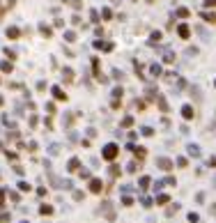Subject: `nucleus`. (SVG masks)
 I'll list each match as a JSON object with an SVG mask.
<instances>
[{
  "label": "nucleus",
  "instance_id": "f257e3e1",
  "mask_svg": "<svg viewBox=\"0 0 216 223\" xmlns=\"http://www.w3.org/2000/svg\"><path fill=\"white\" fill-rule=\"evenodd\" d=\"M101 154H104V159L113 161L115 157H117V145H115V143H108V145L104 147V152H101Z\"/></svg>",
  "mask_w": 216,
  "mask_h": 223
},
{
  "label": "nucleus",
  "instance_id": "f03ea898",
  "mask_svg": "<svg viewBox=\"0 0 216 223\" xmlns=\"http://www.w3.org/2000/svg\"><path fill=\"white\" fill-rule=\"evenodd\" d=\"M156 166H159V168H163V170H170V168H173V163H170V159H166V157L156 159Z\"/></svg>",
  "mask_w": 216,
  "mask_h": 223
},
{
  "label": "nucleus",
  "instance_id": "7ed1b4c3",
  "mask_svg": "<svg viewBox=\"0 0 216 223\" xmlns=\"http://www.w3.org/2000/svg\"><path fill=\"white\" fill-rule=\"evenodd\" d=\"M101 189H104L101 180H92V182H90V191L92 193H101Z\"/></svg>",
  "mask_w": 216,
  "mask_h": 223
},
{
  "label": "nucleus",
  "instance_id": "20e7f679",
  "mask_svg": "<svg viewBox=\"0 0 216 223\" xmlns=\"http://www.w3.org/2000/svg\"><path fill=\"white\" fill-rule=\"evenodd\" d=\"M177 32H179V37H182V39H186V37L191 35V30H188V26H184V23H182V26L177 28Z\"/></svg>",
  "mask_w": 216,
  "mask_h": 223
},
{
  "label": "nucleus",
  "instance_id": "39448f33",
  "mask_svg": "<svg viewBox=\"0 0 216 223\" xmlns=\"http://www.w3.org/2000/svg\"><path fill=\"white\" fill-rule=\"evenodd\" d=\"M62 78H64V81H67V83H69V81H71V78H74V71H71V69H69V67H64V71H62Z\"/></svg>",
  "mask_w": 216,
  "mask_h": 223
},
{
  "label": "nucleus",
  "instance_id": "423d86ee",
  "mask_svg": "<svg viewBox=\"0 0 216 223\" xmlns=\"http://www.w3.org/2000/svg\"><path fill=\"white\" fill-rule=\"evenodd\" d=\"M53 97H55V99H60V101H64V99H67V95L62 92L60 88H53Z\"/></svg>",
  "mask_w": 216,
  "mask_h": 223
},
{
  "label": "nucleus",
  "instance_id": "0eeeda50",
  "mask_svg": "<svg viewBox=\"0 0 216 223\" xmlns=\"http://www.w3.org/2000/svg\"><path fill=\"white\" fill-rule=\"evenodd\" d=\"M19 35H21V32H19V28H7V37H9V39H16Z\"/></svg>",
  "mask_w": 216,
  "mask_h": 223
},
{
  "label": "nucleus",
  "instance_id": "6e6552de",
  "mask_svg": "<svg viewBox=\"0 0 216 223\" xmlns=\"http://www.w3.org/2000/svg\"><path fill=\"white\" fill-rule=\"evenodd\" d=\"M182 115H184L186 120H191V117H193V108H191V106H184V108H182Z\"/></svg>",
  "mask_w": 216,
  "mask_h": 223
},
{
  "label": "nucleus",
  "instance_id": "1a4fd4ad",
  "mask_svg": "<svg viewBox=\"0 0 216 223\" xmlns=\"http://www.w3.org/2000/svg\"><path fill=\"white\" fill-rule=\"evenodd\" d=\"M188 154L191 157H200V147L198 145H188Z\"/></svg>",
  "mask_w": 216,
  "mask_h": 223
},
{
  "label": "nucleus",
  "instance_id": "9d476101",
  "mask_svg": "<svg viewBox=\"0 0 216 223\" xmlns=\"http://www.w3.org/2000/svg\"><path fill=\"white\" fill-rule=\"evenodd\" d=\"M202 19H205V21H212V23H216V14H212V12H202Z\"/></svg>",
  "mask_w": 216,
  "mask_h": 223
},
{
  "label": "nucleus",
  "instance_id": "9b49d317",
  "mask_svg": "<svg viewBox=\"0 0 216 223\" xmlns=\"http://www.w3.org/2000/svg\"><path fill=\"white\" fill-rule=\"evenodd\" d=\"M51 212H53V207H48V205H41L39 207V214H44V216H48Z\"/></svg>",
  "mask_w": 216,
  "mask_h": 223
},
{
  "label": "nucleus",
  "instance_id": "f8f14e48",
  "mask_svg": "<svg viewBox=\"0 0 216 223\" xmlns=\"http://www.w3.org/2000/svg\"><path fill=\"white\" fill-rule=\"evenodd\" d=\"M150 71H152V76H161V64H152Z\"/></svg>",
  "mask_w": 216,
  "mask_h": 223
},
{
  "label": "nucleus",
  "instance_id": "ddd939ff",
  "mask_svg": "<svg viewBox=\"0 0 216 223\" xmlns=\"http://www.w3.org/2000/svg\"><path fill=\"white\" fill-rule=\"evenodd\" d=\"M163 60H166V62H175V53L166 51V53H163Z\"/></svg>",
  "mask_w": 216,
  "mask_h": 223
},
{
  "label": "nucleus",
  "instance_id": "4468645a",
  "mask_svg": "<svg viewBox=\"0 0 216 223\" xmlns=\"http://www.w3.org/2000/svg\"><path fill=\"white\" fill-rule=\"evenodd\" d=\"M156 101H159V108H161V110H168V104H166L163 97H156Z\"/></svg>",
  "mask_w": 216,
  "mask_h": 223
},
{
  "label": "nucleus",
  "instance_id": "2eb2a0df",
  "mask_svg": "<svg viewBox=\"0 0 216 223\" xmlns=\"http://www.w3.org/2000/svg\"><path fill=\"white\" fill-rule=\"evenodd\" d=\"M78 166H81V161H78V159H71V161H69V166H67V168H69V170H76Z\"/></svg>",
  "mask_w": 216,
  "mask_h": 223
},
{
  "label": "nucleus",
  "instance_id": "dca6fc26",
  "mask_svg": "<svg viewBox=\"0 0 216 223\" xmlns=\"http://www.w3.org/2000/svg\"><path fill=\"white\" fill-rule=\"evenodd\" d=\"M39 30H41V35H46V37H51V28H48L46 23H41V26H39Z\"/></svg>",
  "mask_w": 216,
  "mask_h": 223
},
{
  "label": "nucleus",
  "instance_id": "f3484780",
  "mask_svg": "<svg viewBox=\"0 0 216 223\" xmlns=\"http://www.w3.org/2000/svg\"><path fill=\"white\" fill-rule=\"evenodd\" d=\"M177 16H179V19H186V16H188V9H186V7H179V9H177Z\"/></svg>",
  "mask_w": 216,
  "mask_h": 223
},
{
  "label": "nucleus",
  "instance_id": "a211bd4d",
  "mask_svg": "<svg viewBox=\"0 0 216 223\" xmlns=\"http://www.w3.org/2000/svg\"><path fill=\"white\" fill-rule=\"evenodd\" d=\"M64 39H67V41H74V39H76V32H64Z\"/></svg>",
  "mask_w": 216,
  "mask_h": 223
},
{
  "label": "nucleus",
  "instance_id": "6ab92c4d",
  "mask_svg": "<svg viewBox=\"0 0 216 223\" xmlns=\"http://www.w3.org/2000/svg\"><path fill=\"white\" fill-rule=\"evenodd\" d=\"M133 124V117H124L122 120V127H131Z\"/></svg>",
  "mask_w": 216,
  "mask_h": 223
},
{
  "label": "nucleus",
  "instance_id": "aec40b11",
  "mask_svg": "<svg viewBox=\"0 0 216 223\" xmlns=\"http://www.w3.org/2000/svg\"><path fill=\"white\" fill-rule=\"evenodd\" d=\"M110 175L117 177V175H120V168H117V166H110Z\"/></svg>",
  "mask_w": 216,
  "mask_h": 223
},
{
  "label": "nucleus",
  "instance_id": "412c9836",
  "mask_svg": "<svg viewBox=\"0 0 216 223\" xmlns=\"http://www.w3.org/2000/svg\"><path fill=\"white\" fill-rule=\"evenodd\" d=\"M140 186L147 189V186H150V177H143V180H140Z\"/></svg>",
  "mask_w": 216,
  "mask_h": 223
},
{
  "label": "nucleus",
  "instance_id": "4be33fe9",
  "mask_svg": "<svg viewBox=\"0 0 216 223\" xmlns=\"http://www.w3.org/2000/svg\"><path fill=\"white\" fill-rule=\"evenodd\" d=\"M0 67H2V71H12V62H2Z\"/></svg>",
  "mask_w": 216,
  "mask_h": 223
},
{
  "label": "nucleus",
  "instance_id": "5701e85b",
  "mask_svg": "<svg viewBox=\"0 0 216 223\" xmlns=\"http://www.w3.org/2000/svg\"><path fill=\"white\" fill-rule=\"evenodd\" d=\"M71 122H74V117H71V115H64V124H67V127H71Z\"/></svg>",
  "mask_w": 216,
  "mask_h": 223
},
{
  "label": "nucleus",
  "instance_id": "b1692460",
  "mask_svg": "<svg viewBox=\"0 0 216 223\" xmlns=\"http://www.w3.org/2000/svg\"><path fill=\"white\" fill-rule=\"evenodd\" d=\"M19 189H21V191H30V184H26V182H21V184H19Z\"/></svg>",
  "mask_w": 216,
  "mask_h": 223
},
{
  "label": "nucleus",
  "instance_id": "393cba45",
  "mask_svg": "<svg viewBox=\"0 0 216 223\" xmlns=\"http://www.w3.org/2000/svg\"><path fill=\"white\" fill-rule=\"evenodd\" d=\"M152 133H154V131H152L150 127H143V136H152Z\"/></svg>",
  "mask_w": 216,
  "mask_h": 223
},
{
  "label": "nucleus",
  "instance_id": "a878e982",
  "mask_svg": "<svg viewBox=\"0 0 216 223\" xmlns=\"http://www.w3.org/2000/svg\"><path fill=\"white\" fill-rule=\"evenodd\" d=\"M113 97H115V99H117V97H122V88H115V90H113Z\"/></svg>",
  "mask_w": 216,
  "mask_h": 223
},
{
  "label": "nucleus",
  "instance_id": "bb28decb",
  "mask_svg": "<svg viewBox=\"0 0 216 223\" xmlns=\"http://www.w3.org/2000/svg\"><path fill=\"white\" fill-rule=\"evenodd\" d=\"M101 14H104V19H110V16H113V12H110V9H104Z\"/></svg>",
  "mask_w": 216,
  "mask_h": 223
},
{
  "label": "nucleus",
  "instance_id": "cd10ccee",
  "mask_svg": "<svg viewBox=\"0 0 216 223\" xmlns=\"http://www.w3.org/2000/svg\"><path fill=\"white\" fill-rule=\"evenodd\" d=\"M156 202H161V205H163V202H168V195H159V198H156Z\"/></svg>",
  "mask_w": 216,
  "mask_h": 223
},
{
  "label": "nucleus",
  "instance_id": "c85d7f7f",
  "mask_svg": "<svg viewBox=\"0 0 216 223\" xmlns=\"http://www.w3.org/2000/svg\"><path fill=\"white\" fill-rule=\"evenodd\" d=\"M205 7H216V0H205Z\"/></svg>",
  "mask_w": 216,
  "mask_h": 223
},
{
  "label": "nucleus",
  "instance_id": "c756f323",
  "mask_svg": "<svg viewBox=\"0 0 216 223\" xmlns=\"http://www.w3.org/2000/svg\"><path fill=\"white\" fill-rule=\"evenodd\" d=\"M14 2H16V0H7V5H9V7H12V5H14Z\"/></svg>",
  "mask_w": 216,
  "mask_h": 223
},
{
  "label": "nucleus",
  "instance_id": "7c9ffc66",
  "mask_svg": "<svg viewBox=\"0 0 216 223\" xmlns=\"http://www.w3.org/2000/svg\"><path fill=\"white\" fill-rule=\"evenodd\" d=\"M0 104H2V97H0Z\"/></svg>",
  "mask_w": 216,
  "mask_h": 223
},
{
  "label": "nucleus",
  "instance_id": "2f4dec72",
  "mask_svg": "<svg viewBox=\"0 0 216 223\" xmlns=\"http://www.w3.org/2000/svg\"><path fill=\"white\" fill-rule=\"evenodd\" d=\"M23 223H28V221H23Z\"/></svg>",
  "mask_w": 216,
  "mask_h": 223
}]
</instances>
